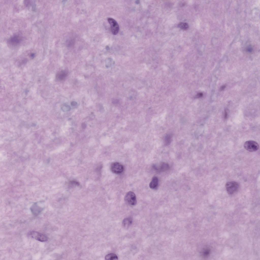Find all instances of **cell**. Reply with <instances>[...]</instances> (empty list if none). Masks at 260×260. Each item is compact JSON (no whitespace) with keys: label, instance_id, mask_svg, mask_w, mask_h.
Masks as SVG:
<instances>
[{"label":"cell","instance_id":"cell-14","mask_svg":"<svg viewBox=\"0 0 260 260\" xmlns=\"http://www.w3.org/2000/svg\"><path fill=\"white\" fill-rule=\"evenodd\" d=\"M171 134H168L165 137L164 139V143L165 145H169L171 142L172 138Z\"/></svg>","mask_w":260,"mask_h":260},{"label":"cell","instance_id":"cell-4","mask_svg":"<svg viewBox=\"0 0 260 260\" xmlns=\"http://www.w3.org/2000/svg\"><path fill=\"white\" fill-rule=\"evenodd\" d=\"M29 235L32 238L41 242L47 241L48 237L44 234L38 232L32 231L28 233Z\"/></svg>","mask_w":260,"mask_h":260},{"label":"cell","instance_id":"cell-7","mask_svg":"<svg viewBox=\"0 0 260 260\" xmlns=\"http://www.w3.org/2000/svg\"><path fill=\"white\" fill-rule=\"evenodd\" d=\"M43 208L38 205V202L35 203L30 208V210L32 213L34 215H37L40 214L43 210Z\"/></svg>","mask_w":260,"mask_h":260},{"label":"cell","instance_id":"cell-11","mask_svg":"<svg viewBox=\"0 0 260 260\" xmlns=\"http://www.w3.org/2000/svg\"><path fill=\"white\" fill-rule=\"evenodd\" d=\"M158 183V177L156 176H154L150 183L149 187L151 189H155L157 187Z\"/></svg>","mask_w":260,"mask_h":260},{"label":"cell","instance_id":"cell-9","mask_svg":"<svg viewBox=\"0 0 260 260\" xmlns=\"http://www.w3.org/2000/svg\"><path fill=\"white\" fill-rule=\"evenodd\" d=\"M169 165L165 162H162L160 165L155 168L159 172H164L167 171L169 169Z\"/></svg>","mask_w":260,"mask_h":260},{"label":"cell","instance_id":"cell-19","mask_svg":"<svg viewBox=\"0 0 260 260\" xmlns=\"http://www.w3.org/2000/svg\"><path fill=\"white\" fill-rule=\"evenodd\" d=\"M71 105L72 106L75 107L77 105V103L76 101H73L71 102Z\"/></svg>","mask_w":260,"mask_h":260},{"label":"cell","instance_id":"cell-16","mask_svg":"<svg viewBox=\"0 0 260 260\" xmlns=\"http://www.w3.org/2000/svg\"><path fill=\"white\" fill-rule=\"evenodd\" d=\"M61 109L63 112H67L70 110L71 107L68 105L66 104H64L61 107Z\"/></svg>","mask_w":260,"mask_h":260},{"label":"cell","instance_id":"cell-18","mask_svg":"<svg viewBox=\"0 0 260 260\" xmlns=\"http://www.w3.org/2000/svg\"><path fill=\"white\" fill-rule=\"evenodd\" d=\"M246 50L248 52H251L253 51L252 48L250 46H248L247 47Z\"/></svg>","mask_w":260,"mask_h":260},{"label":"cell","instance_id":"cell-22","mask_svg":"<svg viewBox=\"0 0 260 260\" xmlns=\"http://www.w3.org/2000/svg\"><path fill=\"white\" fill-rule=\"evenodd\" d=\"M225 86L223 85V86H222L221 87V88H220L221 90H223L224 89H225Z\"/></svg>","mask_w":260,"mask_h":260},{"label":"cell","instance_id":"cell-13","mask_svg":"<svg viewBox=\"0 0 260 260\" xmlns=\"http://www.w3.org/2000/svg\"><path fill=\"white\" fill-rule=\"evenodd\" d=\"M105 259L107 260H117L118 259V257L116 254L111 253L106 255L105 257Z\"/></svg>","mask_w":260,"mask_h":260},{"label":"cell","instance_id":"cell-1","mask_svg":"<svg viewBox=\"0 0 260 260\" xmlns=\"http://www.w3.org/2000/svg\"><path fill=\"white\" fill-rule=\"evenodd\" d=\"M239 187V184L236 182L231 181L227 182L225 187L228 193L231 195L234 194L238 190Z\"/></svg>","mask_w":260,"mask_h":260},{"label":"cell","instance_id":"cell-2","mask_svg":"<svg viewBox=\"0 0 260 260\" xmlns=\"http://www.w3.org/2000/svg\"><path fill=\"white\" fill-rule=\"evenodd\" d=\"M124 199L125 202L130 206H134L137 203V201L136 195L132 191L128 192L125 195Z\"/></svg>","mask_w":260,"mask_h":260},{"label":"cell","instance_id":"cell-12","mask_svg":"<svg viewBox=\"0 0 260 260\" xmlns=\"http://www.w3.org/2000/svg\"><path fill=\"white\" fill-rule=\"evenodd\" d=\"M132 223V219L130 217H127L123 219L122 222V225L123 227L128 228L131 225Z\"/></svg>","mask_w":260,"mask_h":260},{"label":"cell","instance_id":"cell-6","mask_svg":"<svg viewBox=\"0 0 260 260\" xmlns=\"http://www.w3.org/2000/svg\"><path fill=\"white\" fill-rule=\"evenodd\" d=\"M107 20L110 26L112 34L114 35H117L119 30V27L118 23L115 19L111 18H108Z\"/></svg>","mask_w":260,"mask_h":260},{"label":"cell","instance_id":"cell-3","mask_svg":"<svg viewBox=\"0 0 260 260\" xmlns=\"http://www.w3.org/2000/svg\"><path fill=\"white\" fill-rule=\"evenodd\" d=\"M244 147L246 150L250 152L256 151L259 148L258 144L255 141L251 140L246 141L244 143Z\"/></svg>","mask_w":260,"mask_h":260},{"label":"cell","instance_id":"cell-8","mask_svg":"<svg viewBox=\"0 0 260 260\" xmlns=\"http://www.w3.org/2000/svg\"><path fill=\"white\" fill-rule=\"evenodd\" d=\"M22 41V38L18 35H15L11 37L8 41V43L13 46H15L20 43Z\"/></svg>","mask_w":260,"mask_h":260},{"label":"cell","instance_id":"cell-17","mask_svg":"<svg viewBox=\"0 0 260 260\" xmlns=\"http://www.w3.org/2000/svg\"><path fill=\"white\" fill-rule=\"evenodd\" d=\"M70 184L71 185H74L78 186L79 185V183L78 182L75 180H73L70 181Z\"/></svg>","mask_w":260,"mask_h":260},{"label":"cell","instance_id":"cell-5","mask_svg":"<svg viewBox=\"0 0 260 260\" xmlns=\"http://www.w3.org/2000/svg\"><path fill=\"white\" fill-rule=\"evenodd\" d=\"M110 169L113 173L119 174L122 173L124 170V167L120 163L115 162L112 163L110 165Z\"/></svg>","mask_w":260,"mask_h":260},{"label":"cell","instance_id":"cell-20","mask_svg":"<svg viewBox=\"0 0 260 260\" xmlns=\"http://www.w3.org/2000/svg\"><path fill=\"white\" fill-rule=\"evenodd\" d=\"M228 116V112L226 110L224 111V118L225 119H226L227 118Z\"/></svg>","mask_w":260,"mask_h":260},{"label":"cell","instance_id":"cell-21","mask_svg":"<svg viewBox=\"0 0 260 260\" xmlns=\"http://www.w3.org/2000/svg\"><path fill=\"white\" fill-rule=\"evenodd\" d=\"M81 126L82 128L85 129L86 127V125L85 123H83L82 124Z\"/></svg>","mask_w":260,"mask_h":260},{"label":"cell","instance_id":"cell-10","mask_svg":"<svg viewBox=\"0 0 260 260\" xmlns=\"http://www.w3.org/2000/svg\"><path fill=\"white\" fill-rule=\"evenodd\" d=\"M67 75V73L65 70H62L57 73L56 75V79L58 80L64 79Z\"/></svg>","mask_w":260,"mask_h":260},{"label":"cell","instance_id":"cell-15","mask_svg":"<svg viewBox=\"0 0 260 260\" xmlns=\"http://www.w3.org/2000/svg\"><path fill=\"white\" fill-rule=\"evenodd\" d=\"M178 26L180 28L184 30H187L189 27V25L187 23L183 22L179 23L178 25Z\"/></svg>","mask_w":260,"mask_h":260}]
</instances>
